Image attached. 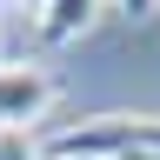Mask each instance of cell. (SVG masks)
<instances>
[{
  "instance_id": "obj_1",
  "label": "cell",
  "mask_w": 160,
  "mask_h": 160,
  "mask_svg": "<svg viewBox=\"0 0 160 160\" xmlns=\"http://www.w3.org/2000/svg\"><path fill=\"white\" fill-rule=\"evenodd\" d=\"M127 153H160V113H93L40 140V160H127Z\"/></svg>"
},
{
  "instance_id": "obj_2",
  "label": "cell",
  "mask_w": 160,
  "mask_h": 160,
  "mask_svg": "<svg viewBox=\"0 0 160 160\" xmlns=\"http://www.w3.org/2000/svg\"><path fill=\"white\" fill-rule=\"evenodd\" d=\"M53 93L60 87L40 60H7L0 67V133H33V120H47Z\"/></svg>"
},
{
  "instance_id": "obj_3",
  "label": "cell",
  "mask_w": 160,
  "mask_h": 160,
  "mask_svg": "<svg viewBox=\"0 0 160 160\" xmlns=\"http://www.w3.org/2000/svg\"><path fill=\"white\" fill-rule=\"evenodd\" d=\"M100 7H107V0H47V13H40L33 27H40L47 47H67V40H80V33L100 20Z\"/></svg>"
},
{
  "instance_id": "obj_4",
  "label": "cell",
  "mask_w": 160,
  "mask_h": 160,
  "mask_svg": "<svg viewBox=\"0 0 160 160\" xmlns=\"http://www.w3.org/2000/svg\"><path fill=\"white\" fill-rule=\"evenodd\" d=\"M0 160H40V133H0Z\"/></svg>"
},
{
  "instance_id": "obj_5",
  "label": "cell",
  "mask_w": 160,
  "mask_h": 160,
  "mask_svg": "<svg viewBox=\"0 0 160 160\" xmlns=\"http://www.w3.org/2000/svg\"><path fill=\"white\" fill-rule=\"evenodd\" d=\"M113 7H120V13H127V20H147V13L160 7V0H113Z\"/></svg>"
},
{
  "instance_id": "obj_6",
  "label": "cell",
  "mask_w": 160,
  "mask_h": 160,
  "mask_svg": "<svg viewBox=\"0 0 160 160\" xmlns=\"http://www.w3.org/2000/svg\"><path fill=\"white\" fill-rule=\"evenodd\" d=\"M7 7H13V13H33V20H40V13H47V0H7Z\"/></svg>"
},
{
  "instance_id": "obj_7",
  "label": "cell",
  "mask_w": 160,
  "mask_h": 160,
  "mask_svg": "<svg viewBox=\"0 0 160 160\" xmlns=\"http://www.w3.org/2000/svg\"><path fill=\"white\" fill-rule=\"evenodd\" d=\"M127 160H160V153H127Z\"/></svg>"
}]
</instances>
